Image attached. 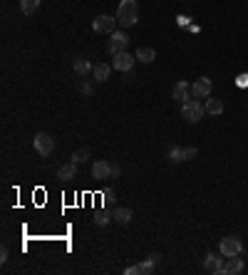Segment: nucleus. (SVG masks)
<instances>
[{
    "instance_id": "f257e3e1",
    "label": "nucleus",
    "mask_w": 248,
    "mask_h": 275,
    "mask_svg": "<svg viewBox=\"0 0 248 275\" xmlns=\"http://www.w3.org/2000/svg\"><path fill=\"white\" fill-rule=\"evenodd\" d=\"M136 12H139V5H136V0H122L120 2V7H117V22L122 25V27H132L139 17H136Z\"/></svg>"
},
{
    "instance_id": "f03ea898",
    "label": "nucleus",
    "mask_w": 248,
    "mask_h": 275,
    "mask_svg": "<svg viewBox=\"0 0 248 275\" xmlns=\"http://www.w3.org/2000/svg\"><path fill=\"white\" fill-rule=\"evenodd\" d=\"M204 114H206V107L198 102V99H188L182 104V117H184L186 122H201L204 119Z\"/></svg>"
},
{
    "instance_id": "7ed1b4c3",
    "label": "nucleus",
    "mask_w": 248,
    "mask_h": 275,
    "mask_svg": "<svg viewBox=\"0 0 248 275\" xmlns=\"http://www.w3.org/2000/svg\"><path fill=\"white\" fill-rule=\"evenodd\" d=\"M218 251H221L226 258H231V256H241V253H244V243H241L238 236H226V238H221Z\"/></svg>"
},
{
    "instance_id": "20e7f679",
    "label": "nucleus",
    "mask_w": 248,
    "mask_h": 275,
    "mask_svg": "<svg viewBox=\"0 0 248 275\" xmlns=\"http://www.w3.org/2000/svg\"><path fill=\"white\" fill-rule=\"evenodd\" d=\"M32 146H35V151L40 156H50L55 151V139L50 137L48 132H40V134H35V139H32Z\"/></svg>"
},
{
    "instance_id": "39448f33",
    "label": "nucleus",
    "mask_w": 248,
    "mask_h": 275,
    "mask_svg": "<svg viewBox=\"0 0 248 275\" xmlns=\"http://www.w3.org/2000/svg\"><path fill=\"white\" fill-rule=\"evenodd\" d=\"M156 263H159V256L154 253V256H149L146 261H142V263H136V266L124 268V273H126V275H149V273H154Z\"/></svg>"
},
{
    "instance_id": "423d86ee",
    "label": "nucleus",
    "mask_w": 248,
    "mask_h": 275,
    "mask_svg": "<svg viewBox=\"0 0 248 275\" xmlns=\"http://www.w3.org/2000/svg\"><path fill=\"white\" fill-rule=\"evenodd\" d=\"M114 25H120L112 15H97L94 20H92V30L97 32V35H112L114 32Z\"/></svg>"
},
{
    "instance_id": "0eeeda50",
    "label": "nucleus",
    "mask_w": 248,
    "mask_h": 275,
    "mask_svg": "<svg viewBox=\"0 0 248 275\" xmlns=\"http://www.w3.org/2000/svg\"><path fill=\"white\" fill-rule=\"evenodd\" d=\"M92 179H97V181L114 179V164H110V161H104V159L94 161V166H92Z\"/></svg>"
},
{
    "instance_id": "6e6552de",
    "label": "nucleus",
    "mask_w": 248,
    "mask_h": 275,
    "mask_svg": "<svg viewBox=\"0 0 248 275\" xmlns=\"http://www.w3.org/2000/svg\"><path fill=\"white\" fill-rule=\"evenodd\" d=\"M191 97L194 99H208L211 97V79L208 77H198L191 84Z\"/></svg>"
},
{
    "instance_id": "1a4fd4ad",
    "label": "nucleus",
    "mask_w": 248,
    "mask_h": 275,
    "mask_svg": "<svg viewBox=\"0 0 248 275\" xmlns=\"http://www.w3.org/2000/svg\"><path fill=\"white\" fill-rule=\"evenodd\" d=\"M126 47H129V35H126V32H112L107 50H110L112 55H120V52H126Z\"/></svg>"
},
{
    "instance_id": "9d476101",
    "label": "nucleus",
    "mask_w": 248,
    "mask_h": 275,
    "mask_svg": "<svg viewBox=\"0 0 248 275\" xmlns=\"http://www.w3.org/2000/svg\"><path fill=\"white\" fill-rule=\"evenodd\" d=\"M224 253L218 251V256L216 253H208L206 256V261H204V268L208 271V273H224Z\"/></svg>"
},
{
    "instance_id": "9b49d317",
    "label": "nucleus",
    "mask_w": 248,
    "mask_h": 275,
    "mask_svg": "<svg viewBox=\"0 0 248 275\" xmlns=\"http://www.w3.org/2000/svg\"><path fill=\"white\" fill-rule=\"evenodd\" d=\"M172 97H174L176 102H182V104H184V102H188V99H194V97H191V84H188V82H184V79H182V82H176V84H174Z\"/></svg>"
},
{
    "instance_id": "f8f14e48",
    "label": "nucleus",
    "mask_w": 248,
    "mask_h": 275,
    "mask_svg": "<svg viewBox=\"0 0 248 275\" xmlns=\"http://www.w3.org/2000/svg\"><path fill=\"white\" fill-rule=\"evenodd\" d=\"M112 67L117 69V72H129V69L134 67V57H132L129 52H120V55H114Z\"/></svg>"
},
{
    "instance_id": "ddd939ff",
    "label": "nucleus",
    "mask_w": 248,
    "mask_h": 275,
    "mask_svg": "<svg viewBox=\"0 0 248 275\" xmlns=\"http://www.w3.org/2000/svg\"><path fill=\"white\" fill-rule=\"evenodd\" d=\"M58 179H60V181H72V179H77V164H74V161L62 164L60 169H58Z\"/></svg>"
},
{
    "instance_id": "4468645a",
    "label": "nucleus",
    "mask_w": 248,
    "mask_h": 275,
    "mask_svg": "<svg viewBox=\"0 0 248 275\" xmlns=\"http://www.w3.org/2000/svg\"><path fill=\"white\" fill-rule=\"evenodd\" d=\"M92 74H94V82H107V79H110V74H112V65L100 62V65H94V67H92Z\"/></svg>"
},
{
    "instance_id": "2eb2a0df",
    "label": "nucleus",
    "mask_w": 248,
    "mask_h": 275,
    "mask_svg": "<svg viewBox=\"0 0 248 275\" xmlns=\"http://www.w3.org/2000/svg\"><path fill=\"white\" fill-rule=\"evenodd\" d=\"M241 271H244V258L241 256H231L228 263L224 266V273H228V275H238Z\"/></svg>"
},
{
    "instance_id": "dca6fc26",
    "label": "nucleus",
    "mask_w": 248,
    "mask_h": 275,
    "mask_svg": "<svg viewBox=\"0 0 248 275\" xmlns=\"http://www.w3.org/2000/svg\"><path fill=\"white\" fill-rule=\"evenodd\" d=\"M112 218H114V223H120V226H126V223H129V221L134 218V213H132V208L120 206V208H114Z\"/></svg>"
},
{
    "instance_id": "f3484780",
    "label": "nucleus",
    "mask_w": 248,
    "mask_h": 275,
    "mask_svg": "<svg viewBox=\"0 0 248 275\" xmlns=\"http://www.w3.org/2000/svg\"><path fill=\"white\" fill-rule=\"evenodd\" d=\"M136 60L144 62V65H149V62L156 60V50H154V47H139V50H136Z\"/></svg>"
},
{
    "instance_id": "a211bd4d",
    "label": "nucleus",
    "mask_w": 248,
    "mask_h": 275,
    "mask_svg": "<svg viewBox=\"0 0 248 275\" xmlns=\"http://www.w3.org/2000/svg\"><path fill=\"white\" fill-rule=\"evenodd\" d=\"M204 107H206V112H208V114H214V117H218V114L224 112V102H221V99H216V97H214V99L208 97Z\"/></svg>"
},
{
    "instance_id": "6ab92c4d",
    "label": "nucleus",
    "mask_w": 248,
    "mask_h": 275,
    "mask_svg": "<svg viewBox=\"0 0 248 275\" xmlns=\"http://www.w3.org/2000/svg\"><path fill=\"white\" fill-rule=\"evenodd\" d=\"M72 67H74V72H77L80 77H87V74L92 72V65H90V62H87L84 57H77V60L72 62Z\"/></svg>"
},
{
    "instance_id": "aec40b11",
    "label": "nucleus",
    "mask_w": 248,
    "mask_h": 275,
    "mask_svg": "<svg viewBox=\"0 0 248 275\" xmlns=\"http://www.w3.org/2000/svg\"><path fill=\"white\" fill-rule=\"evenodd\" d=\"M40 2H42V0H20V10H22L25 15H30V12H35V10L40 7Z\"/></svg>"
},
{
    "instance_id": "412c9836",
    "label": "nucleus",
    "mask_w": 248,
    "mask_h": 275,
    "mask_svg": "<svg viewBox=\"0 0 248 275\" xmlns=\"http://www.w3.org/2000/svg\"><path fill=\"white\" fill-rule=\"evenodd\" d=\"M87 159H90V149H87V146H82V149H77V151L72 154V161H74V164H84Z\"/></svg>"
},
{
    "instance_id": "4be33fe9",
    "label": "nucleus",
    "mask_w": 248,
    "mask_h": 275,
    "mask_svg": "<svg viewBox=\"0 0 248 275\" xmlns=\"http://www.w3.org/2000/svg\"><path fill=\"white\" fill-rule=\"evenodd\" d=\"M92 221H94V226H100V228H104V226H107V223H110V221H112V216H107V213H104V211H97V213H94V218H92Z\"/></svg>"
},
{
    "instance_id": "5701e85b",
    "label": "nucleus",
    "mask_w": 248,
    "mask_h": 275,
    "mask_svg": "<svg viewBox=\"0 0 248 275\" xmlns=\"http://www.w3.org/2000/svg\"><path fill=\"white\" fill-rule=\"evenodd\" d=\"M169 159H172L174 164L184 161V149H182V146H172V149H169Z\"/></svg>"
},
{
    "instance_id": "b1692460",
    "label": "nucleus",
    "mask_w": 248,
    "mask_h": 275,
    "mask_svg": "<svg viewBox=\"0 0 248 275\" xmlns=\"http://www.w3.org/2000/svg\"><path fill=\"white\" fill-rule=\"evenodd\" d=\"M196 154H198V149H196V146H184V161L196 159Z\"/></svg>"
},
{
    "instance_id": "393cba45",
    "label": "nucleus",
    "mask_w": 248,
    "mask_h": 275,
    "mask_svg": "<svg viewBox=\"0 0 248 275\" xmlns=\"http://www.w3.org/2000/svg\"><path fill=\"white\" fill-rule=\"evenodd\" d=\"M82 94H84V97H90V94H92V84H90V82H84V84H82Z\"/></svg>"
},
{
    "instance_id": "a878e982",
    "label": "nucleus",
    "mask_w": 248,
    "mask_h": 275,
    "mask_svg": "<svg viewBox=\"0 0 248 275\" xmlns=\"http://www.w3.org/2000/svg\"><path fill=\"white\" fill-rule=\"evenodd\" d=\"M8 258H10L8 248H0V263H8Z\"/></svg>"
},
{
    "instance_id": "bb28decb",
    "label": "nucleus",
    "mask_w": 248,
    "mask_h": 275,
    "mask_svg": "<svg viewBox=\"0 0 248 275\" xmlns=\"http://www.w3.org/2000/svg\"><path fill=\"white\" fill-rule=\"evenodd\" d=\"M238 87H248V74H241V77H238Z\"/></svg>"
}]
</instances>
